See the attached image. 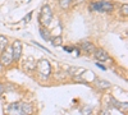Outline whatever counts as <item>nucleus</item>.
I'll return each instance as SVG.
<instances>
[{
    "label": "nucleus",
    "mask_w": 128,
    "mask_h": 115,
    "mask_svg": "<svg viewBox=\"0 0 128 115\" xmlns=\"http://www.w3.org/2000/svg\"><path fill=\"white\" fill-rule=\"evenodd\" d=\"M2 65H3V64H2V63H0V72H2Z\"/></svg>",
    "instance_id": "obj_19"
},
{
    "label": "nucleus",
    "mask_w": 128,
    "mask_h": 115,
    "mask_svg": "<svg viewBox=\"0 0 128 115\" xmlns=\"http://www.w3.org/2000/svg\"><path fill=\"white\" fill-rule=\"evenodd\" d=\"M122 13H123L124 15L128 14V5H127V4H124V5L122 6Z\"/></svg>",
    "instance_id": "obj_15"
},
{
    "label": "nucleus",
    "mask_w": 128,
    "mask_h": 115,
    "mask_svg": "<svg viewBox=\"0 0 128 115\" xmlns=\"http://www.w3.org/2000/svg\"><path fill=\"white\" fill-rule=\"evenodd\" d=\"M110 104H112L113 108H116L119 111H127V104L126 102H124V105H123L122 102H118L115 99H112V102Z\"/></svg>",
    "instance_id": "obj_8"
},
{
    "label": "nucleus",
    "mask_w": 128,
    "mask_h": 115,
    "mask_svg": "<svg viewBox=\"0 0 128 115\" xmlns=\"http://www.w3.org/2000/svg\"><path fill=\"white\" fill-rule=\"evenodd\" d=\"M64 50H66V51H68V53H72L73 47H68V46H64Z\"/></svg>",
    "instance_id": "obj_17"
},
{
    "label": "nucleus",
    "mask_w": 128,
    "mask_h": 115,
    "mask_svg": "<svg viewBox=\"0 0 128 115\" xmlns=\"http://www.w3.org/2000/svg\"><path fill=\"white\" fill-rule=\"evenodd\" d=\"M40 35H41L42 38L46 40V41H50V40H51V33L49 32V29H46V27H44V28L40 29Z\"/></svg>",
    "instance_id": "obj_10"
},
{
    "label": "nucleus",
    "mask_w": 128,
    "mask_h": 115,
    "mask_svg": "<svg viewBox=\"0 0 128 115\" xmlns=\"http://www.w3.org/2000/svg\"><path fill=\"white\" fill-rule=\"evenodd\" d=\"M2 64L3 65H10L13 63V51H12V47H8L6 46V49L2 53Z\"/></svg>",
    "instance_id": "obj_5"
},
{
    "label": "nucleus",
    "mask_w": 128,
    "mask_h": 115,
    "mask_svg": "<svg viewBox=\"0 0 128 115\" xmlns=\"http://www.w3.org/2000/svg\"><path fill=\"white\" fill-rule=\"evenodd\" d=\"M51 19H52V12H51V8L49 5H44L41 9V13H40V22L44 27H48L51 23Z\"/></svg>",
    "instance_id": "obj_2"
},
{
    "label": "nucleus",
    "mask_w": 128,
    "mask_h": 115,
    "mask_svg": "<svg viewBox=\"0 0 128 115\" xmlns=\"http://www.w3.org/2000/svg\"><path fill=\"white\" fill-rule=\"evenodd\" d=\"M94 54H95V58L98 60H100V61H105V60L109 59L108 53H106L105 50H102V49H95Z\"/></svg>",
    "instance_id": "obj_7"
},
{
    "label": "nucleus",
    "mask_w": 128,
    "mask_h": 115,
    "mask_svg": "<svg viewBox=\"0 0 128 115\" xmlns=\"http://www.w3.org/2000/svg\"><path fill=\"white\" fill-rule=\"evenodd\" d=\"M12 51H13V59L18 61L20 59V55H22V44H20V41H14Z\"/></svg>",
    "instance_id": "obj_6"
},
{
    "label": "nucleus",
    "mask_w": 128,
    "mask_h": 115,
    "mask_svg": "<svg viewBox=\"0 0 128 115\" xmlns=\"http://www.w3.org/2000/svg\"><path fill=\"white\" fill-rule=\"evenodd\" d=\"M82 49L86 51L87 54H92L94 51H95V46L92 42H88V41H86V42H83L82 44Z\"/></svg>",
    "instance_id": "obj_9"
},
{
    "label": "nucleus",
    "mask_w": 128,
    "mask_h": 115,
    "mask_svg": "<svg viewBox=\"0 0 128 115\" xmlns=\"http://www.w3.org/2000/svg\"><path fill=\"white\" fill-rule=\"evenodd\" d=\"M91 9L98 10V12H112L113 4H110L109 1H105V0H100L95 4H91Z\"/></svg>",
    "instance_id": "obj_4"
},
{
    "label": "nucleus",
    "mask_w": 128,
    "mask_h": 115,
    "mask_svg": "<svg viewBox=\"0 0 128 115\" xmlns=\"http://www.w3.org/2000/svg\"><path fill=\"white\" fill-rule=\"evenodd\" d=\"M62 42H63L62 36H56V37H54V38L51 40V44L54 45V46H60V45H62Z\"/></svg>",
    "instance_id": "obj_13"
},
{
    "label": "nucleus",
    "mask_w": 128,
    "mask_h": 115,
    "mask_svg": "<svg viewBox=\"0 0 128 115\" xmlns=\"http://www.w3.org/2000/svg\"><path fill=\"white\" fill-rule=\"evenodd\" d=\"M73 1V0H60V6L63 8V9H68V6H69V4Z\"/></svg>",
    "instance_id": "obj_14"
},
{
    "label": "nucleus",
    "mask_w": 128,
    "mask_h": 115,
    "mask_svg": "<svg viewBox=\"0 0 128 115\" xmlns=\"http://www.w3.org/2000/svg\"><path fill=\"white\" fill-rule=\"evenodd\" d=\"M96 86H98L99 88H108V87H110V83L108 81L98 79V81H96Z\"/></svg>",
    "instance_id": "obj_12"
},
{
    "label": "nucleus",
    "mask_w": 128,
    "mask_h": 115,
    "mask_svg": "<svg viewBox=\"0 0 128 115\" xmlns=\"http://www.w3.org/2000/svg\"><path fill=\"white\" fill-rule=\"evenodd\" d=\"M3 92H4V87H3V85H2V83H0V95H2Z\"/></svg>",
    "instance_id": "obj_18"
},
{
    "label": "nucleus",
    "mask_w": 128,
    "mask_h": 115,
    "mask_svg": "<svg viewBox=\"0 0 128 115\" xmlns=\"http://www.w3.org/2000/svg\"><path fill=\"white\" fill-rule=\"evenodd\" d=\"M6 46H8V38L5 36H0V53H3L6 49Z\"/></svg>",
    "instance_id": "obj_11"
},
{
    "label": "nucleus",
    "mask_w": 128,
    "mask_h": 115,
    "mask_svg": "<svg viewBox=\"0 0 128 115\" xmlns=\"http://www.w3.org/2000/svg\"><path fill=\"white\" fill-rule=\"evenodd\" d=\"M31 17H32V13H28V14H27V15H26L24 18H23V22H26V23H27L28 20L31 19Z\"/></svg>",
    "instance_id": "obj_16"
},
{
    "label": "nucleus",
    "mask_w": 128,
    "mask_h": 115,
    "mask_svg": "<svg viewBox=\"0 0 128 115\" xmlns=\"http://www.w3.org/2000/svg\"><path fill=\"white\" fill-rule=\"evenodd\" d=\"M8 111L9 113H14V114H28L32 111V108L30 104H26V102H17V104H13L8 108Z\"/></svg>",
    "instance_id": "obj_1"
},
{
    "label": "nucleus",
    "mask_w": 128,
    "mask_h": 115,
    "mask_svg": "<svg viewBox=\"0 0 128 115\" xmlns=\"http://www.w3.org/2000/svg\"><path fill=\"white\" fill-rule=\"evenodd\" d=\"M37 70L40 73V76L42 78H48L51 74V67H50V63L46 59H41L37 61Z\"/></svg>",
    "instance_id": "obj_3"
}]
</instances>
